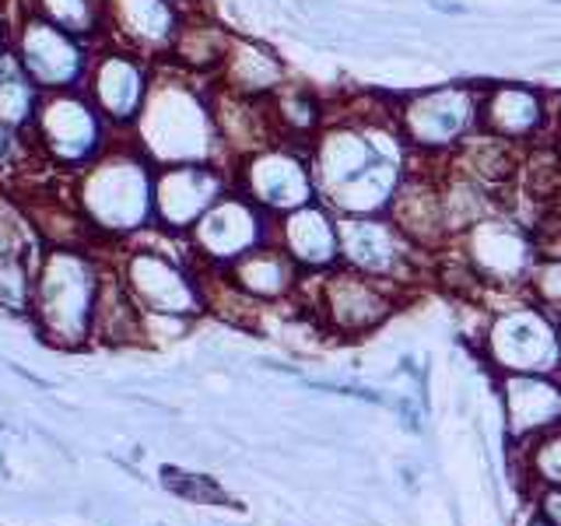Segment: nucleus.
Listing matches in <instances>:
<instances>
[{"instance_id":"1","label":"nucleus","mask_w":561,"mask_h":526,"mask_svg":"<svg viewBox=\"0 0 561 526\" xmlns=\"http://www.w3.org/2000/svg\"><path fill=\"white\" fill-rule=\"evenodd\" d=\"M127 137L151 165L218 162L221 158L210 92L193 75H183V70L154 75L145 113L137 116Z\"/></svg>"},{"instance_id":"2","label":"nucleus","mask_w":561,"mask_h":526,"mask_svg":"<svg viewBox=\"0 0 561 526\" xmlns=\"http://www.w3.org/2000/svg\"><path fill=\"white\" fill-rule=\"evenodd\" d=\"M75 204L95 236H140L154 225V165L134 140L110 145L78 172Z\"/></svg>"},{"instance_id":"3","label":"nucleus","mask_w":561,"mask_h":526,"mask_svg":"<svg viewBox=\"0 0 561 526\" xmlns=\"http://www.w3.org/2000/svg\"><path fill=\"white\" fill-rule=\"evenodd\" d=\"M102 285L95 256L70 245H49L35 263V323L53 344L78 347L92 338V312Z\"/></svg>"},{"instance_id":"4","label":"nucleus","mask_w":561,"mask_h":526,"mask_svg":"<svg viewBox=\"0 0 561 526\" xmlns=\"http://www.w3.org/2000/svg\"><path fill=\"white\" fill-rule=\"evenodd\" d=\"M113 127L102 119L95 102L78 92H49L39 102V113L25 137H32V148L39 151L53 169L81 172L113 145Z\"/></svg>"},{"instance_id":"5","label":"nucleus","mask_w":561,"mask_h":526,"mask_svg":"<svg viewBox=\"0 0 561 526\" xmlns=\"http://www.w3.org/2000/svg\"><path fill=\"white\" fill-rule=\"evenodd\" d=\"M481 88L470 84H438L414 92L393 110V127L411 155L446 158L460 148V140L478 130Z\"/></svg>"},{"instance_id":"6","label":"nucleus","mask_w":561,"mask_h":526,"mask_svg":"<svg viewBox=\"0 0 561 526\" xmlns=\"http://www.w3.org/2000/svg\"><path fill=\"white\" fill-rule=\"evenodd\" d=\"M484 358L499 376L513 373H561V323L537 302H519L491 312L484 327Z\"/></svg>"},{"instance_id":"7","label":"nucleus","mask_w":561,"mask_h":526,"mask_svg":"<svg viewBox=\"0 0 561 526\" xmlns=\"http://www.w3.org/2000/svg\"><path fill=\"white\" fill-rule=\"evenodd\" d=\"M8 49L25 67V75L39 84V92H78L88 81L99 43H84L46 18L25 11L8 32Z\"/></svg>"},{"instance_id":"8","label":"nucleus","mask_w":561,"mask_h":526,"mask_svg":"<svg viewBox=\"0 0 561 526\" xmlns=\"http://www.w3.org/2000/svg\"><path fill=\"white\" fill-rule=\"evenodd\" d=\"M232 180L242 197H250L271 218L288 215V210L309 201H320L309 169V151L291 145V140H274V145L239 158Z\"/></svg>"},{"instance_id":"9","label":"nucleus","mask_w":561,"mask_h":526,"mask_svg":"<svg viewBox=\"0 0 561 526\" xmlns=\"http://www.w3.org/2000/svg\"><path fill=\"white\" fill-rule=\"evenodd\" d=\"M154 75L158 70H154L151 57L105 39V43H99L95 57H92L84 95L95 102V110L102 113V119L110 123L113 130L130 134L137 116L145 113Z\"/></svg>"},{"instance_id":"10","label":"nucleus","mask_w":561,"mask_h":526,"mask_svg":"<svg viewBox=\"0 0 561 526\" xmlns=\"http://www.w3.org/2000/svg\"><path fill=\"white\" fill-rule=\"evenodd\" d=\"M456 242H460V260L473 271V277L495 288H526L540 256L534 236L519 221L502 218L495 210L470 225L463 236H456Z\"/></svg>"},{"instance_id":"11","label":"nucleus","mask_w":561,"mask_h":526,"mask_svg":"<svg viewBox=\"0 0 561 526\" xmlns=\"http://www.w3.org/2000/svg\"><path fill=\"white\" fill-rule=\"evenodd\" d=\"M236 186L232 169L218 162L154 165V225L169 236H190L210 207Z\"/></svg>"},{"instance_id":"12","label":"nucleus","mask_w":561,"mask_h":526,"mask_svg":"<svg viewBox=\"0 0 561 526\" xmlns=\"http://www.w3.org/2000/svg\"><path fill=\"white\" fill-rule=\"evenodd\" d=\"M393 288L397 285H390V281L368 277L337 263L316 281V309H320L327 330L341 333V338H362V333H373L393 312Z\"/></svg>"},{"instance_id":"13","label":"nucleus","mask_w":561,"mask_h":526,"mask_svg":"<svg viewBox=\"0 0 561 526\" xmlns=\"http://www.w3.org/2000/svg\"><path fill=\"white\" fill-rule=\"evenodd\" d=\"M186 239L204 267H228V263L274 239V218L232 186L190 228Z\"/></svg>"},{"instance_id":"14","label":"nucleus","mask_w":561,"mask_h":526,"mask_svg":"<svg viewBox=\"0 0 561 526\" xmlns=\"http://www.w3.org/2000/svg\"><path fill=\"white\" fill-rule=\"evenodd\" d=\"M119 277L140 312L158 316H197L204 309V291L193 271H186L183 260L162 250H130L123 256Z\"/></svg>"},{"instance_id":"15","label":"nucleus","mask_w":561,"mask_h":526,"mask_svg":"<svg viewBox=\"0 0 561 526\" xmlns=\"http://www.w3.org/2000/svg\"><path fill=\"white\" fill-rule=\"evenodd\" d=\"M337 242L344 267L390 281V285H400L408 274H414V253H421L386 215H337Z\"/></svg>"},{"instance_id":"16","label":"nucleus","mask_w":561,"mask_h":526,"mask_svg":"<svg viewBox=\"0 0 561 526\" xmlns=\"http://www.w3.org/2000/svg\"><path fill=\"white\" fill-rule=\"evenodd\" d=\"M105 39L145 57H169L183 25V0H102Z\"/></svg>"},{"instance_id":"17","label":"nucleus","mask_w":561,"mask_h":526,"mask_svg":"<svg viewBox=\"0 0 561 526\" xmlns=\"http://www.w3.org/2000/svg\"><path fill=\"white\" fill-rule=\"evenodd\" d=\"M505 443L523 446L530 438L561 428V376L543 373H513L499 376Z\"/></svg>"},{"instance_id":"18","label":"nucleus","mask_w":561,"mask_h":526,"mask_svg":"<svg viewBox=\"0 0 561 526\" xmlns=\"http://www.w3.org/2000/svg\"><path fill=\"white\" fill-rule=\"evenodd\" d=\"M478 127L491 137H502L508 145L526 148L543 140L551 130V113L543 92L530 84H491L481 92Z\"/></svg>"},{"instance_id":"19","label":"nucleus","mask_w":561,"mask_h":526,"mask_svg":"<svg viewBox=\"0 0 561 526\" xmlns=\"http://www.w3.org/2000/svg\"><path fill=\"white\" fill-rule=\"evenodd\" d=\"M386 218L400 228L403 239H408L414 250L438 253V245L449 242L443 193H438V172H425V169L403 172L393 201L386 207Z\"/></svg>"},{"instance_id":"20","label":"nucleus","mask_w":561,"mask_h":526,"mask_svg":"<svg viewBox=\"0 0 561 526\" xmlns=\"http://www.w3.org/2000/svg\"><path fill=\"white\" fill-rule=\"evenodd\" d=\"M274 242L285 250L306 274H323L341 263L337 215L323 201H309L288 215L274 218Z\"/></svg>"},{"instance_id":"21","label":"nucleus","mask_w":561,"mask_h":526,"mask_svg":"<svg viewBox=\"0 0 561 526\" xmlns=\"http://www.w3.org/2000/svg\"><path fill=\"white\" fill-rule=\"evenodd\" d=\"M210 110H215V127H218L221 151L232 155V162H239V158L280 140L277 130H274L267 99L232 95V92H225V88L215 84V92H210Z\"/></svg>"},{"instance_id":"22","label":"nucleus","mask_w":561,"mask_h":526,"mask_svg":"<svg viewBox=\"0 0 561 526\" xmlns=\"http://www.w3.org/2000/svg\"><path fill=\"white\" fill-rule=\"evenodd\" d=\"M215 78H218V88H225V92H232V95L271 99L277 88L288 81V67L271 46L245 39V35H232Z\"/></svg>"},{"instance_id":"23","label":"nucleus","mask_w":561,"mask_h":526,"mask_svg":"<svg viewBox=\"0 0 561 526\" xmlns=\"http://www.w3.org/2000/svg\"><path fill=\"white\" fill-rule=\"evenodd\" d=\"M225 274L239 291L256 298V302H280V298L298 291L306 271L271 239V242L256 245V250H250L245 256H239L236 263H228Z\"/></svg>"},{"instance_id":"24","label":"nucleus","mask_w":561,"mask_h":526,"mask_svg":"<svg viewBox=\"0 0 561 526\" xmlns=\"http://www.w3.org/2000/svg\"><path fill=\"white\" fill-rule=\"evenodd\" d=\"M519 158H523V148L508 145L502 137H491L478 127L460 140V148L446 155V162H453V169H460L473 183H481L484 190L495 193L519 175Z\"/></svg>"},{"instance_id":"25","label":"nucleus","mask_w":561,"mask_h":526,"mask_svg":"<svg viewBox=\"0 0 561 526\" xmlns=\"http://www.w3.org/2000/svg\"><path fill=\"white\" fill-rule=\"evenodd\" d=\"M403 180V162L400 158H379L376 165H368L362 175H355L351 183H344L341 190H333L330 197H323V204L333 210V215H386L393 193Z\"/></svg>"},{"instance_id":"26","label":"nucleus","mask_w":561,"mask_h":526,"mask_svg":"<svg viewBox=\"0 0 561 526\" xmlns=\"http://www.w3.org/2000/svg\"><path fill=\"white\" fill-rule=\"evenodd\" d=\"M228 43H232V32H225L201 14H186L180 35H175L169 49V64L193 78H215L228 53Z\"/></svg>"},{"instance_id":"27","label":"nucleus","mask_w":561,"mask_h":526,"mask_svg":"<svg viewBox=\"0 0 561 526\" xmlns=\"http://www.w3.org/2000/svg\"><path fill=\"white\" fill-rule=\"evenodd\" d=\"M92 338L105 344H130L145 338V312L134 302L119 274H102L95 312H92Z\"/></svg>"},{"instance_id":"28","label":"nucleus","mask_w":561,"mask_h":526,"mask_svg":"<svg viewBox=\"0 0 561 526\" xmlns=\"http://www.w3.org/2000/svg\"><path fill=\"white\" fill-rule=\"evenodd\" d=\"M267 102H271V119L280 140H291L295 145V140H312L323 130V123H327L323 102L316 99L309 88L285 81Z\"/></svg>"},{"instance_id":"29","label":"nucleus","mask_w":561,"mask_h":526,"mask_svg":"<svg viewBox=\"0 0 561 526\" xmlns=\"http://www.w3.org/2000/svg\"><path fill=\"white\" fill-rule=\"evenodd\" d=\"M39 84L25 75V67L18 64L11 49H0V123H8L18 134H28L35 113H39Z\"/></svg>"},{"instance_id":"30","label":"nucleus","mask_w":561,"mask_h":526,"mask_svg":"<svg viewBox=\"0 0 561 526\" xmlns=\"http://www.w3.org/2000/svg\"><path fill=\"white\" fill-rule=\"evenodd\" d=\"M32 14L46 18L84 43H105V8L102 0H25Z\"/></svg>"},{"instance_id":"31","label":"nucleus","mask_w":561,"mask_h":526,"mask_svg":"<svg viewBox=\"0 0 561 526\" xmlns=\"http://www.w3.org/2000/svg\"><path fill=\"white\" fill-rule=\"evenodd\" d=\"M523 460V484L537 488H561V428H551L530 443L516 446Z\"/></svg>"},{"instance_id":"32","label":"nucleus","mask_w":561,"mask_h":526,"mask_svg":"<svg viewBox=\"0 0 561 526\" xmlns=\"http://www.w3.org/2000/svg\"><path fill=\"white\" fill-rule=\"evenodd\" d=\"M35 295V263L25 250L0 256V309L32 312Z\"/></svg>"},{"instance_id":"33","label":"nucleus","mask_w":561,"mask_h":526,"mask_svg":"<svg viewBox=\"0 0 561 526\" xmlns=\"http://www.w3.org/2000/svg\"><path fill=\"white\" fill-rule=\"evenodd\" d=\"M523 291L561 323V253H540Z\"/></svg>"},{"instance_id":"34","label":"nucleus","mask_w":561,"mask_h":526,"mask_svg":"<svg viewBox=\"0 0 561 526\" xmlns=\"http://www.w3.org/2000/svg\"><path fill=\"white\" fill-rule=\"evenodd\" d=\"M162 481L169 491H175L180 499H190V502H204V505H228V495L210 481V478H197V473H183V470H172L165 467L162 470Z\"/></svg>"},{"instance_id":"35","label":"nucleus","mask_w":561,"mask_h":526,"mask_svg":"<svg viewBox=\"0 0 561 526\" xmlns=\"http://www.w3.org/2000/svg\"><path fill=\"white\" fill-rule=\"evenodd\" d=\"M25 250V225L14 218V210L0 201V256Z\"/></svg>"},{"instance_id":"36","label":"nucleus","mask_w":561,"mask_h":526,"mask_svg":"<svg viewBox=\"0 0 561 526\" xmlns=\"http://www.w3.org/2000/svg\"><path fill=\"white\" fill-rule=\"evenodd\" d=\"M22 137L25 134L11 130L8 123H0V175H8L18 165V158H22V151H25Z\"/></svg>"},{"instance_id":"37","label":"nucleus","mask_w":561,"mask_h":526,"mask_svg":"<svg viewBox=\"0 0 561 526\" xmlns=\"http://www.w3.org/2000/svg\"><path fill=\"white\" fill-rule=\"evenodd\" d=\"M534 513L548 519L551 526H561V488H537L534 491Z\"/></svg>"},{"instance_id":"38","label":"nucleus","mask_w":561,"mask_h":526,"mask_svg":"<svg viewBox=\"0 0 561 526\" xmlns=\"http://www.w3.org/2000/svg\"><path fill=\"white\" fill-rule=\"evenodd\" d=\"M551 145H554V151L561 155V110H558L554 119H551Z\"/></svg>"},{"instance_id":"39","label":"nucleus","mask_w":561,"mask_h":526,"mask_svg":"<svg viewBox=\"0 0 561 526\" xmlns=\"http://www.w3.org/2000/svg\"><path fill=\"white\" fill-rule=\"evenodd\" d=\"M428 4H432L435 11H449V14H460V11H463L460 4H449V0H428Z\"/></svg>"},{"instance_id":"40","label":"nucleus","mask_w":561,"mask_h":526,"mask_svg":"<svg viewBox=\"0 0 561 526\" xmlns=\"http://www.w3.org/2000/svg\"><path fill=\"white\" fill-rule=\"evenodd\" d=\"M523 526H551V523H548V519H540V516L534 513V508H530V516H526V523H523Z\"/></svg>"},{"instance_id":"41","label":"nucleus","mask_w":561,"mask_h":526,"mask_svg":"<svg viewBox=\"0 0 561 526\" xmlns=\"http://www.w3.org/2000/svg\"><path fill=\"white\" fill-rule=\"evenodd\" d=\"M554 4H561V0H554Z\"/></svg>"},{"instance_id":"42","label":"nucleus","mask_w":561,"mask_h":526,"mask_svg":"<svg viewBox=\"0 0 561 526\" xmlns=\"http://www.w3.org/2000/svg\"><path fill=\"white\" fill-rule=\"evenodd\" d=\"M558 376H561V373H558Z\"/></svg>"}]
</instances>
